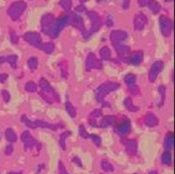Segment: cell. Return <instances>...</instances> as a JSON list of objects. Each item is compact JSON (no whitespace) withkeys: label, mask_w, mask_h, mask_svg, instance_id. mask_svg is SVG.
<instances>
[{"label":"cell","mask_w":175,"mask_h":174,"mask_svg":"<svg viewBox=\"0 0 175 174\" xmlns=\"http://www.w3.org/2000/svg\"><path fill=\"white\" fill-rule=\"evenodd\" d=\"M11 41L13 44H17L19 41V37L15 31H11Z\"/></svg>","instance_id":"ab89813d"},{"label":"cell","mask_w":175,"mask_h":174,"mask_svg":"<svg viewBox=\"0 0 175 174\" xmlns=\"http://www.w3.org/2000/svg\"><path fill=\"white\" fill-rule=\"evenodd\" d=\"M125 147H126V151L128 154H137V150H138V145H137V141L131 139V140H127L125 142Z\"/></svg>","instance_id":"44dd1931"},{"label":"cell","mask_w":175,"mask_h":174,"mask_svg":"<svg viewBox=\"0 0 175 174\" xmlns=\"http://www.w3.org/2000/svg\"><path fill=\"white\" fill-rule=\"evenodd\" d=\"M65 107H66V111L68 112V114L72 118H76V116H77V110H76V108L72 107V105L70 102H66Z\"/></svg>","instance_id":"f1b7e54d"},{"label":"cell","mask_w":175,"mask_h":174,"mask_svg":"<svg viewBox=\"0 0 175 174\" xmlns=\"http://www.w3.org/2000/svg\"><path fill=\"white\" fill-rule=\"evenodd\" d=\"M110 56H111V52H110V49L107 46H104L101 50H100V57H101L102 59L108 60L110 59Z\"/></svg>","instance_id":"484cf974"},{"label":"cell","mask_w":175,"mask_h":174,"mask_svg":"<svg viewBox=\"0 0 175 174\" xmlns=\"http://www.w3.org/2000/svg\"><path fill=\"white\" fill-rule=\"evenodd\" d=\"M59 5L65 11L70 12L72 9V0H60Z\"/></svg>","instance_id":"4316f807"},{"label":"cell","mask_w":175,"mask_h":174,"mask_svg":"<svg viewBox=\"0 0 175 174\" xmlns=\"http://www.w3.org/2000/svg\"><path fill=\"white\" fill-rule=\"evenodd\" d=\"M21 121L26 123V125L29 128H48V129H52V130H57L59 127H63L62 125L59 126V124H51V123H48L44 120H29L26 116H22L21 117Z\"/></svg>","instance_id":"3957f363"},{"label":"cell","mask_w":175,"mask_h":174,"mask_svg":"<svg viewBox=\"0 0 175 174\" xmlns=\"http://www.w3.org/2000/svg\"><path fill=\"white\" fill-rule=\"evenodd\" d=\"M103 64L99 59H97L94 53H90L86 59V71H91L93 69H102Z\"/></svg>","instance_id":"30bf717a"},{"label":"cell","mask_w":175,"mask_h":174,"mask_svg":"<svg viewBox=\"0 0 175 174\" xmlns=\"http://www.w3.org/2000/svg\"><path fill=\"white\" fill-rule=\"evenodd\" d=\"M147 22H148V19H147V16L144 13H142V12L137 13L134 17V29L136 31L143 30Z\"/></svg>","instance_id":"7c38bea8"},{"label":"cell","mask_w":175,"mask_h":174,"mask_svg":"<svg viewBox=\"0 0 175 174\" xmlns=\"http://www.w3.org/2000/svg\"><path fill=\"white\" fill-rule=\"evenodd\" d=\"M96 1H97L98 3H101V2H103V1H105V0H96Z\"/></svg>","instance_id":"6f0895ef"},{"label":"cell","mask_w":175,"mask_h":174,"mask_svg":"<svg viewBox=\"0 0 175 174\" xmlns=\"http://www.w3.org/2000/svg\"><path fill=\"white\" fill-rule=\"evenodd\" d=\"M116 131L120 136H125L128 135L131 131V122L129 120H122L119 125L117 126Z\"/></svg>","instance_id":"9a60e30c"},{"label":"cell","mask_w":175,"mask_h":174,"mask_svg":"<svg viewBox=\"0 0 175 174\" xmlns=\"http://www.w3.org/2000/svg\"><path fill=\"white\" fill-rule=\"evenodd\" d=\"M102 168L105 170V171H107V172H110V171H113L114 170V167L107 160H103L102 161Z\"/></svg>","instance_id":"d590c367"},{"label":"cell","mask_w":175,"mask_h":174,"mask_svg":"<svg viewBox=\"0 0 175 174\" xmlns=\"http://www.w3.org/2000/svg\"><path fill=\"white\" fill-rule=\"evenodd\" d=\"M102 116V110L100 109H94L90 114V119H93V120H96V118H99Z\"/></svg>","instance_id":"f35d334b"},{"label":"cell","mask_w":175,"mask_h":174,"mask_svg":"<svg viewBox=\"0 0 175 174\" xmlns=\"http://www.w3.org/2000/svg\"><path fill=\"white\" fill-rule=\"evenodd\" d=\"M41 49L46 54H52L55 50V44L54 42H46L42 45Z\"/></svg>","instance_id":"d4e9b609"},{"label":"cell","mask_w":175,"mask_h":174,"mask_svg":"<svg viewBox=\"0 0 175 174\" xmlns=\"http://www.w3.org/2000/svg\"><path fill=\"white\" fill-rule=\"evenodd\" d=\"M158 91L159 93L161 94V101H160V104H159V107H162L163 104H164V100H165V94H166V88L164 86H160L158 88Z\"/></svg>","instance_id":"74e56055"},{"label":"cell","mask_w":175,"mask_h":174,"mask_svg":"<svg viewBox=\"0 0 175 174\" xmlns=\"http://www.w3.org/2000/svg\"><path fill=\"white\" fill-rule=\"evenodd\" d=\"M142 60H143V52L142 51H136V52L132 53L130 56H128L124 61L128 64L138 65L142 62Z\"/></svg>","instance_id":"5bb4252c"},{"label":"cell","mask_w":175,"mask_h":174,"mask_svg":"<svg viewBox=\"0 0 175 174\" xmlns=\"http://www.w3.org/2000/svg\"><path fill=\"white\" fill-rule=\"evenodd\" d=\"M59 174H69L64 167V165L62 164V162H59Z\"/></svg>","instance_id":"f6af8a7d"},{"label":"cell","mask_w":175,"mask_h":174,"mask_svg":"<svg viewBox=\"0 0 175 174\" xmlns=\"http://www.w3.org/2000/svg\"><path fill=\"white\" fill-rule=\"evenodd\" d=\"M40 88L42 89V91L40 92L41 96L48 104H53L54 101L59 102V97L58 93L46 79L42 78L40 80Z\"/></svg>","instance_id":"6da1fadb"},{"label":"cell","mask_w":175,"mask_h":174,"mask_svg":"<svg viewBox=\"0 0 175 174\" xmlns=\"http://www.w3.org/2000/svg\"><path fill=\"white\" fill-rule=\"evenodd\" d=\"M17 60H18V58L16 55H12V56H10V57H7V61L11 65L12 68H17Z\"/></svg>","instance_id":"836d02e7"},{"label":"cell","mask_w":175,"mask_h":174,"mask_svg":"<svg viewBox=\"0 0 175 174\" xmlns=\"http://www.w3.org/2000/svg\"><path fill=\"white\" fill-rule=\"evenodd\" d=\"M72 161H73L74 163H76L77 165H78L79 167H81V166H82V164H81V161L79 160V158H78V157H74Z\"/></svg>","instance_id":"f5cc1de1"},{"label":"cell","mask_w":175,"mask_h":174,"mask_svg":"<svg viewBox=\"0 0 175 174\" xmlns=\"http://www.w3.org/2000/svg\"><path fill=\"white\" fill-rule=\"evenodd\" d=\"M28 66L30 70H35L37 69L38 67V59L35 58V57H32L30 58L28 60Z\"/></svg>","instance_id":"4dcf8cb0"},{"label":"cell","mask_w":175,"mask_h":174,"mask_svg":"<svg viewBox=\"0 0 175 174\" xmlns=\"http://www.w3.org/2000/svg\"><path fill=\"white\" fill-rule=\"evenodd\" d=\"M74 11L77 12H84V11H86V7H85V5L80 4L79 6H77L76 9H74Z\"/></svg>","instance_id":"bcb514c9"},{"label":"cell","mask_w":175,"mask_h":174,"mask_svg":"<svg viewBox=\"0 0 175 174\" xmlns=\"http://www.w3.org/2000/svg\"><path fill=\"white\" fill-rule=\"evenodd\" d=\"M2 96H3V99H4V101L6 103H8L11 100V95H10V93L7 90H3L2 91Z\"/></svg>","instance_id":"ee69618b"},{"label":"cell","mask_w":175,"mask_h":174,"mask_svg":"<svg viewBox=\"0 0 175 174\" xmlns=\"http://www.w3.org/2000/svg\"><path fill=\"white\" fill-rule=\"evenodd\" d=\"M87 15L90 19V23H91V27H90V32L91 34L94 33V32H97L100 28H101L102 24H103L101 17H100V15L96 11H87Z\"/></svg>","instance_id":"ba28073f"},{"label":"cell","mask_w":175,"mask_h":174,"mask_svg":"<svg viewBox=\"0 0 175 174\" xmlns=\"http://www.w3.org/2000/svg\"><path fill=\"white\" fill-rule=\"evenodd\" d=\"M129 90L133 93V94H138V89L136 85H132L129 86Z\"/></svg>","instance_id":"7dc6e473"},{"label":"cell","mask_w":175,"mask_h":174,"mask_svg":"<svg viewBox=\"0 0 175 174\" xmlns=\"http://www.w3.org/2000/svg\"><path fill=\"white\" fill-rule=\"evenodd\" d=\"M120 88V84L116 83V82H106L104 84H102L101 86H99V88L96 89V99L97 101L100 103L104 102V98L110 93L111 91H114L116 89H118Z\"/></svg>","instance_id":"7a4b0ae2"},{"label":"cell","mask_w":175,"mask_h":174,"mask_svg":"<svg viewBox=\"0 0 175 174\" xmlns=\"http://www.w3.org/2000/svg\"><path fill=\"white\" fill-rule=\"evenodd\" d=\"M105 24H106V26L108 27V28H111L113 27V24H114V22H113V19H112V16L110 15H107L106 21H105Z\"/></svg>","instance_id":"b9f144b4"},{"label":"cell","mask_w":175,"mask_h":174,"mask_svg":"<svg viewBox=\"0 0 175 174\" xmlns=\"http://www.w3.org/2000/svg\"><path fill=\"white\" fill-rule=\"evenodd\" d=\"M89 137H90V138L93 140V142H94L97 146L101 145V138H100L99 136H96V135H90Z\"/></svg>","instance_id":"60d3db41"},{"label":"cell","mask_w":175,"mask_h":174,"mask_svg":"<svg viewBox=\"0 0 175 174\" xmlns=\"http://www.w3.org/2000/svg\"><path fill=\"white\" fill-rule=\"evenodd\" d=\"M9 174H22L21 172H11V173H9Z\"/></svg>","instance_id":"9f6ffc18"},{"label":"cell","mask_w":175,"mask_h":174,"mask_svg":"<svg viewBox=\"0 0 175 174\" xmlns=\"http://www.w3.org/2000/svg\"><path fill=\"white\" fill-rule=\"evenodd\" d=\"M27 7L28 6L26 2L21 1V0L20 1H15L8 9V14L13 21H16L22 16L24 11L27 10Z\"/></svg>","instance_id":"5b68a950"},{"label":"cell","mask_w":175,"mask_h":174,"mask_svg":"<svg viewBox=\"0 0 175 174\" xmlns=\"http://www.w3.org/2000/svg\"><path fill=\"white\" fill-rule=\"evenodd\" d=\"M55 20H56V19H55V16H54L52 13H46V14H44V15L42 17V21H41L42 28H45L51 27L52 24H54Z\"/></svg>","instance_id":"ac0fdd59"},{"label":"cell","mask_w":175,"mask_h":174,"mask_svg":"<svg viewBox=\"0 0 175 174\" xmlns=\"http://www.w3.org/2000/svg\"><path fill=\"white\" fill-rule=\"evenodd\" d=\"M124 107H125V108L131 112H137L138 110V107H136L134 104H133V101L131 98H126L125 100H124Z\"/></svg>","instance_id":"cb8c5ba5"},{"label":"cell","mask_w":175,"mask_h":174,"mask_svg":"<svg viewBox=\"0 0 175 174\" xmlns=\"http://www.w3.org/2000/svg\"><path fill=\"white\" fill-rule=\"evenodd\" d=\"M21 139L22 141L24 143V148L26 150H28V149H31L33 146H35L37 144V142L35 141V139L32 137V136L29 134V132L24 131L22 136H21Z\"/></svg>","instance_id":"e0dca14e"},{"label":"cell","mask_w":175,"mask_h":174,"mask_svg":"<svg viewBox=\"0 0 175 174\" xmlns=\"http://www.w3.org/2000/svg\"><path fill=\"white\" fill-rule=\"evenodd\" d=\"M12 152H13V147H12V145H9V146H7L6 151H5V154H6L7 155H10V154H12Z\"/></svg>","instance_id":"c3c4849f"},{"label":"cell","mask_w":175,"mask_h":174,"mask_svg":"<svg viewBox=\"0 0 175 174\" xmlns=\"http://www.w3.org/2000/svg\"><path fill=\"white\" fill-rule=\"evenodd\" d=\"M69 23H70V15L69 14L61 16L58 20H55L54 24H53V36H54V38H57L59 35L60 31L67 26V24H69Z\"/></svg>","instance_id":"52a82bcc"},{"label":"cell","mask_w":175,"mask_h":174,"mask_svg":"<svg viewBox=\"0 0 175 174\" xmlns=\"http://www.w3.org/2000/svg\"><path fill=\"white\" fill-rule=\"evenodd\" d=\"M173 144H174V135L173 133H168L165 138V147L168 151L171 150L173 148Z\"/></svg>","instance_id":"603a6c76"},{"label":"cell","mask_w":175,"mask_h":174,"mask_svg":"<svg viewBox=\"0 0 175 174\" xmlns=\"http://www.w3.org/2000/svg\"><path fill=\"white\" fill-rule=\"evenodd\" d=\"M159 24H160V30L162 35L164 37H169L173 28L172 21L168 17L162 15L159 17Z\"/></svg>","instance_id":"8992f818"},{"label":"cell","mask_w":175,"mask_h":174,"mask_svg":"<svg viewBox=\"0 0 175 174\" xmlns=\"http://www.w3.org/2000/svg\"><path fill=\"white\" fill-rule=\"evenodd\" d=\"M112 44H113L115 50L117 51V53L120 55V58L125 59V58H127L129 56V54H130V48L127 45L123 44L122 42H114Z\"/></svg>","instance_id":"4fadbf2b"},{"label":"cell","mask_w":175,"mask_h":174,"mask_svg":"<svg viewBox=\"0 0 175 174\" xmlns=\"http://www.w3.org/2000/svg\"><path fill=\"white\" fill-rule=\"evenodd\" d=\"M144 122H145L146 125L149 126V127H155L158 124V119L154 113H148L145 116Z\"/></svg>","instance_id":"d6986e66"},{"label":"cell","mask_w":175,"mask_h":174,"mask_svg":"<svg viewBox=\"0 0 175 174\" xmlns=\"http://www.w3.org/2000/svg\"><path fill=\"white\" fill-rule=\"evenodd\" d=\"M59 67H60V70H61V76L63 78H67L68 76V71H67V63L65 61L61 62L59 64Z\"/></svg>","instance_id":"8d00e7d4"},{"label":"cell","mask_w":175,"mask_h":174,"mask_svg":"<svg viewBox=\"0 0 175 174\" xmlns=\"http://www.w3.org/2000/svg\"><path fill=\"white\" fill-rule=\"evenodd\" d=\"M70 15V24H72V27H74L76 28H77L78 30L81 31L82 33V36L85 38V39H88L91 33L90 31H88L85 28V24H84V21H83V18L77 14V13H74V12H72V13H69Z\"/></svg>","instance_id":"277c9868"},{"label":"cell","mask_w":175,"mask_h":174,"mask_svg":"<svg viewBox=\"0 0 175 174\" xmlns=\"http://www.w3.org/2000/svg\"><path fill=\"white\" fill-rule=\"evenodd\" d=\"M71 135V132H64L60 135L59 137V145L61 146V148L63 149V150H65L66 149V144H65V139L67 137H69Z\"/></svg>","instance_id":"1f68e13d"},{"label":"cell","mask_w":175,"mask_h":174,"mask_svg":"<svg viewBox=\"0 0 175 174\" xmlns=\"http://www.w3.org/2000/svg\"><path fill=\"white\" fill-rule=\"evenodd\" d=\"M7 78H8V76H7V74H0V83H1V82H4Z\"/></svg>","instance_id":"f907efd6"},{"label":"cell","mask_w":175,"mask_h":174,"mask_svg":"<svg viewBox=\"0 0 175 174\" xmlns=\"http://www.w3.org/2000/svg\"><path fill=\"white\" fill-rule=\"evenodd\" d=\"M79 1L81 2V4H84L85 2H87V1H89V0H79Z\"/></svg>","instance_id":"11a10c76"},{"label":"cell","mask_w":175,"mask_h":174,"mask_svg":"<svg viewBox=\"0 0 175 174\" xmlns=\"http://www.w3.org/2000/svg\"><path fill=\"white\" fill-rule=\"evenodd\" d=\"M79 132H80V136L84 138H89V135L87 134V131L85 129V127L83 125H80L79 127Z\"/></svg>","instance_id":"7bdbcfd3"},{"label":"cell","mask_w":175,"mask_h":174,"mask_svg":"<svg viewBox=\"0 0 175 174\" xmlns=\"http://www.w3.org/2000/svg\"><path fill=\"white\" fill-rule=\"evenodd\" d=\"M24 40L26 41L27 42H28L29 44H31L32 46L36 47V48H39L41 49L42 45V37L39 33L37 32H33V31H30V32H27L24 33V36H23Z\"/></svg>","instance_id":"9c48e42d"},{"label":"cell","mask_w":175,"mask_h":174,"mask_svg":"<svg viewBox=\"0 0 175 174\" xmlns=\"http://www.w3.org/2000/svg\"><path fill=\"white\" fill-rule=\"evenodd\" d=\"M146 5L154 14H157L161 11V5L157 1H155V0H147Z\"/></svg>","instance_id":"ffe728a7"},{"label":"cell","mask_w":175,"mask_h":174,"mask_svg":"<svg viewBox=\"0 0 175 174\" xmlns=\"http://www.w3.org/2000/svg\"><path fill=\"white\" fill-rule=\"evenodd\" d=\"M6 138L10 142H15L17 140V136H16L15 132L12 129L9 128V129L6 130Z\"/></svg>","instance_id":"83f0119b"},{"label":"cell","mask_w":175,"mask_h":174,"mask_svg":"<svg viewBox=\"0 0 175 174\" xmlns=\"http://www.w3.org/2000/svg\"><path fill=\"white\" fill-rule=\"evenodd\" d=\"M166 2H171V1H173V0H165Z\"/></svg>","instance_id":"680465c9"},{"label":"cell","mask_w":175,"mask_h":174,"mask_svg":"<svg viewBox=\"0 0 175 174\" xmlns=\"http://www.w3.org/2000/svg\"><path fill=\"white\" fill-rule=\"evenodd\" d=\"M162 163L165 165H170L171 163V155L169 154V152H165L162 155Z\"/></svg>","instance_id":"e575fe53"},{"label":"cell","mask_w":175,"mask_h":174,"mask_svg":"<svg viewBox=\"0 0 175 174\" xmlns=\"http://www.w3.org/2000/svg\"><path fill=\"white\" fill-rule=\"evenodd\" d=\"M24 89H26V90L28 92H35V91H37V85L34 82L29 81L26 84Z\"/></svg>","instance_id":"d6a6232c"},{"label":"cell","mask_w":175,"mask_h":174,"mask_svg":"<svg viewBox=\"0 0 175 174\" xmlns=\"http://www.w3.org/2000/svg\"><path fill=\"white\" fill-rule=\"evenodd\" d=\"M7 61V58L5 57H0V63H4Z\"/></svg>","instance_id":"db71d44e"},{"label":"cell","mask_w":175,"mask_h":174,"mask_svg":"<svg viewBox=\"0 0 175 174\" xmlns=\"http://www.w3.org/2000/svg\"><path fill=\"white\" fill-rule=\"evenodd\" d=\"M130 7V0H123L122 2V8L123 10H127Z\"/></svg>","instance_id":"681fc988"},{"label":"cell","mask_w":175,"mask_h":174,"mask_svg":"<svg viewBox=\"0 0 175 174\" xmlns=\"http://www.w3.org/2000/svg\"><path fill=\"white\" fill-rule=\"evenodd\" d=\"M163 67H164V62L161 61V60L155 61L152 65L151 69H150V71H149V81L150 82L154 83L156 80L159 72L163 70Z\"/></svg>","instance_id":"8fae6325"},{"label":"cell","mask_w":175,"mask_h":174,"mask_svg":"<svg viewBox=\"0 0 175 174\" xmlns=\"http://www.w3.org/2000/svg\"><path fill=\"white\" fill-rule=\"evenodd\" d=\"M115 123V117L113 116H107L105 118H103V120L100 122V126L102 128H107L109 127Z\"/></svg>","instance_id":"7402d4cb"},{"label":"cell","mask_w":175,"mask_h":174,"mask_svg":"<svg viewBox=\"0 0 175 174\" xmlns=\"http://www.w3.org/2000/svg\"><path fill=\"white\" fill-rule=\"evenodd\" d=\"M124 81H125V83L128 86L135 85V83H136V76H135V74H133V73H128L127 76H125V77H124Z\"/></svg>","instance_id":"f546056e"},{"label":"cell","mask_w":175,"mask_h":174,"mask_svg":"<svg viewBox=\"0 0 175 174\" xmlns=\"http://www.w3.org/2000/svg\"><path fill=\"white\" fill-rule=\"evenodd\" d=\"M138 2L139 7H144V6H146L147 0H138Z\"/></svg>","instance_id":"816d5d0a"},{"label":"cell","mask_w":175,"mask_h":174,"mask_svg":"<svg viewBox=\"0 0 175 174\" xmlns=\"http://www.w3.org/2000/svg\"><path fill=\"white\" fill-rule=\"evenodd\" d=\"M128 34L125 31L122 30H113L110 33V40L112 43L114 42H122L123 41H125L127 39Z\"/></svg>","instance_id":"2e32d148"}]
</instances>
